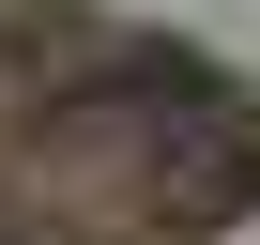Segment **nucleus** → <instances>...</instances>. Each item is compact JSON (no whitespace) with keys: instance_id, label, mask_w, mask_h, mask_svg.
I'll return each instance as SVG.
<instances>
[{"instance_id":"f257e3e1","label":"nucleus","mask_w":260,"mask_h":245,"mask_svg":"<svg viewBox=\"0 0 260 245\" xmlns=\"http://www.w3.org/2000/svg\"><path fill=\"white\" fill-rule=\"evenodd\" d=\"M245 199H260V122L245 107H184L153 138V215L199 230V215H245Z\"/></svg>"}]
</instances>
